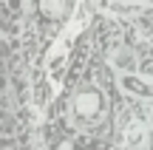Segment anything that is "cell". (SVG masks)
<instances>
[{"instance_id":"1","label":"cell","mask_w":153,"mask_h":150,"mask_svg":"<svg viewBox=\"0 0 153 150\" xmlns=\"http://www.w3.org/2000/svg\"><path fill=\"white\" fill-rule=\"evenodd\" d=\"M74 116L79 119L82 125H97L102 119V111H105V99H102V91L97 85H85L74 94Z\"/></svg>"},{"instance_id":"2","label":"cell","mask_w":153,"mask_h":150,"mask_svg":"<svg viewBox=\"0 0 153 150\" xmlns=\"http://www.w3.org/2000/svg\"><path fill=\"white\" fill-rule=\"evenodd\" d=\"M119 85H122V91H128V94H133V96L153 99V85L145 82V79H139V77H133V74H122V77H119Z\"/></svg>"},{"instance_id":"3","label":"cell","mask_w":153,"mask_h":150,"mask_svg":"<svg viewBox=\"0 0 153 150\" xmlns=\"http://www.w3.org/2000/svg\"><path fill=\"white\" fill-rule=\"evenodd\" d=\"M145 142H148V130H145V125L136 122V119L128 122L125 125V147L128 150H142Z\"/></svg>"},{"instance_id":"4","label":"cell","mask_w":153,"mask_h":150,"mask_svg":"<svg viewBox=\"0 0 153 150\" xmlns=\"http://www.w3.org/2000/svg\"><path fill=\"white\" fill-rule=\"evenodd\" d=\"M111 65L119 68V71H131V68H136V54H133V48H119L111 54Z\"/></svg>"},{"instance_id":"5","label":"cell","mask_w":153,"mask_h":150,"mask_svg":"<svg viewBox=\"0 0 153 150\" xmlns=\"http://www.w3.org/2000/svg\"><path fill=\"white\" fill-rule=\"evenodd\" d=\"M142 74H145V77H153V60H148V62H145Z\"/></svg>"},{"instance_id":"6","label":"cell","mask_w":153,"mask_h":150,"mask_svg":"<svg viewBox=\"0 0 153 150\" xmlns=\"http://www.w3.org/2000/svg\"><path fill=\"white\" fill-rule=\"evenodd\" d=\"M150 128H153V108H150Z\"/></svg>"}]
</instances>
